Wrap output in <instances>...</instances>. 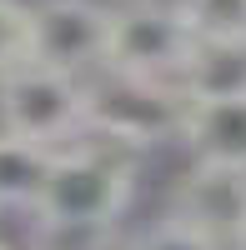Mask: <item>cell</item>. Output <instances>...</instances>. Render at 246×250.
Instances as JSON below:
<instances>
[{"label":"cell","instance_id":"12","mask_svg":"<svg viewBox=\"0 0 246 250\" xmlns=\"http://www.w3.org/2000/svg\"><path fill=\"white\" fill-rule=\"evenodd\" d=\"M131 250H221V245L206 240L196 225H186L181 215H166V220H156L151 230H141V240Z\"/></svg>","mask_w":246,"mask_h":250},{"label":"cell","instance_id":"6","mask_svg":"<svg viewBox=\"0 0 246 250\" xmlns=\"http://www.w3.org/2000/svg\"><path fill=\"white\" fill-rule=\"evenodd\" d=\"M176 215L196 225L206 240H216L221 250H231L236 235L246 230V170L191 160L176 185Z\"/></svg>","mask_w":246,"mask_h":250},{"label":"cell","instance_id":"9","mask_svg":"<svg viewBox=\"0 0 246 250\" xmlns=\"http://www.w3.org/2000/svg\"><path fill=\"white\" fill-rule=\"evenodd\" d=\"M50 155L46 145H30V140H15L0 130V210H15V205H35L40 195V180L50 170Z\"/></svg>","mask_w":246,"mask_h":250},{"label":"cell","instance_id":"5","mask_svg":"<svg viewBox=\"0 0 246 250\" xmlns=\"http://www.w3.org/2000/svg\"><path fill=\"white\" fill-rule=\"evenodd\" d=\"M30 15V60L50 70L80 75L100 70L106 60V30H111V10L96 0H40L25 5Z\"/></svg>","mask_w":246,"mask_h":250},{"label":"cell","instance_id":"3","mask_svg":"<svg viewBox=\"0 0 246 250\" xmlns=\"http://www.w3.org/2000/svg\"><path fill=\"white\" fill-rule=\"evenodd\" d=\"M0 130L46 150H66L86 130V80L50 65H15L0 75Z\"/></svg>","mask_w":246,"mask_h":250},{"label":"cell","instance_id":"7","mask_svg":"<svg viewBox=\"0 0 246 250\" xmlns=\"http://www.w3.org/2000/svg\"><path fill=\"white\" fill-rule=\"evenodd\" d=\"M176 140L201 165L246 170V95L241 100H186Z\"/></svg>","mask_w":246,"mask_h":250},{"label":"cell","instance_id":"11","mask_svg":"<svg viewBox=\"0 0 246 250\" xmlns=\"http://www.w3.org/2000/svg\"><path fill=\"white\" fill-rule=\"evenodd\" d=\"M30 60V15L20 0H0V75Z\"/></svg>","mask_w":246,"mask_h":250},{"label":"cell","instance_id":"13","mask_svg":"<svg viewBox=\"0 0 246 250\" xmlns=\"http://www.w3.org/2000/svg\"><path fill=\"white\" fill-rule=\"evenodd\" d=\"M231 250H246V230H241V235H236V245H231Z\"/></svg>","mask_w":246,"mask_h":250},{"label":"cell","instance_id":"14","mask_svg":"<svg viewBox=\"0 0 246 250\" xmlns=\"http://www.w3.org/2000/svg\"><path fill=\"white\" fill-rule=\"evenodd\" d=\"M0 250H10V245H5V240H0Z\"/></svg>","mask_w":246,"mask_h":250},{"label":"cell","instance_id":"1","mask_svg":"<svg viewBox=\"0 0 246 250\" xmlns=\"http://www.w3.org/2000/svg\"><path fill=\"white\" fill-rule=\"evenodd\" d=\"M136 155L106 140H71L50 155V170L35 195V220L55 230H111L131 205Z\"/></svg>","mask_w":246,"mask_h":250},{"label":"cell","instance_id":"10","mask_svg":"<svg viewBox=\"0 0 246 250\" xmlns=\"http://www.w3.org/2000/svg\"><path fill=\"white\" fill-rule=\"evenodd\" d=\"M176 15L196 45H246V0H181Z\"/></svg>","mask_w":246,"mask_h":250},{"label":"cell","instance_id":"8","mask_svg":"<svg viewBox=\"0 0 246 250\" xmlns=\"http://www.w3.org/2000/svg\"><path fill=\"white\" fill-rule=\"evenodd\" d=\"M186 100H241L246 95V45H196L176 75Z\"/></svg>","mask_w":246,"mask_h":250},{"label":"cell","instance_id":"2","mask_svg":"<svg viewBox=\"0 0 246 250\" xmlns=\"http://www.w3.org/2000/svg\"><path fill=\"white\" fill-rule=\"evenodd\" d=\"M181 115L186 95L171 80H141L121 70H96V80H86V130L126 155H141L156 140H176Z\"/></svg>","mask_w":246,"mask_h":250},{"label":"cell","instance_id":"4","mask_svg":"<svg viewBox=\"0 0 246 250\" xmlns=\"http://www.w3.org/2000/svg\"><path fill=\"white\" fill-rule=\"evenodd\" d=\"M191 50H196V40L186 35L176 10L126 5V10H111L100 70H121V75H141V80H171L176 85V75L191 60Z\"/></svg>","mask_w":246,"mask_h":250}]
</instances>
